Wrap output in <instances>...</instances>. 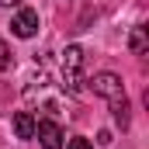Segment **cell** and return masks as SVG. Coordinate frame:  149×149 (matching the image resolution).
<instances>
[{
	"label": "cell",
	"instance_id": "obj_5",
	"mask_svg": "<svg viewBox=\"0 0 149 149\" xmlns=\"http://www.w3.org/2000/svg\"><path fill=\"white\" fill-rule=\"evenodd\" d=\"M14 135L17 139H35V114L31 111H17L14 114Z\"/></svg>",
	"mask_w": 149,
	"mask_h": 149
},
{
	"label": "cell",
	"instance_id": "obj_10",
	"mask_svg": "<svg viewBox=\"0 0 149 149\" xmlns=\"http://www.w3.org/2000/svg\"><path fill=\"white\" fill-rule=\"evenodd\" d=\"M21 0H0V7H17Z\"/></svg>",
	"mask_w": 149,
	"mask_h": 149
},
{
	"label": "cell",
	"instance_id": "obj_8",
	"mask_svg": "<svg viewBox=\"0 0 149 149\" xmlns=\"http://www.w3.org/2000/svg\"><path fill=\"white\" fill-rule=\"evenodd\" d=\"M3 70H10V49H7V42L0 38V73Z\"/></svg>",
	"mask_w": 149,
	"mask_h": 149
},
{
	"label": "cell",
	"instance_id": "obj_9",
	"mask_svg": "<svg viewBox=\"0 0 149 149\" xmlns=\"http://www.w3.org/2000/svg\"><path fill=\"white\" fill-rule=\"evenodd\" d=\"M70 149H94L87 139H70Z\"/></svg>",
	"mask_w": 149,
	"mask_h": 149
},
{
	"label": "cell",
	"instance_id": "obj_7",
	"mask_svg": "<svg viewBox=\"0 0 149 149\" xmlns=\"http://www.w3.org/2000/svg\"><path fill=\"white\" fill-rule=\"evenodd\" d=\"M146 45H149L146 28H142V24H135V28H132V38H128V49H132V52H146Z\"/></svg>",
	"mask_w": 149,
	"mask_h": 149
},
{
	"label": "cell",
	"instance_id": "obj_6",
	"mask_svg": "<svg viewBox=\"0 0 149 149\" xmlns=\"http://www.w3.org/2000/svg\"><path fill=\"white\" fill-rule=\"evenodd\" d=\"M111 114L121 128H128V97H114L111 101Z\"/></svg>",
	"mask_w": 149,
	"mask_h": 149
},
{
	"label": "cell",
	"instance_id": "obj_1",
	"mask_svg": "<svg viewBox=\"0 0 149 149\" xmlns=\"http://www.w3.org/2000/svg\"><path fill=\"white\" fill-rule=\"evenodd\" d=\"M80 70H83V49L70 45L63 52V80H66V90H80Z\"/></svg>",
	"mask_w": 149,
	"mask_h": 149
},
{
	"label": "cell",
	"instance_id": "obj_2",
	"mask_svg": "<svg viewBox=\"0 0 149 149\" xmlns=\"http://www.w3.org/2000/svg\"><path fill=\"white\" fill-rule=\"evenodd\" d=\"M90 90H94L97 97H108V101L125 97V83H121L118 73H97L94 80H90Z\"/></svg>",
	"mask_w": 149,
	"mask_h": 149
},
{
	"label": "cell",
	"instance_id": "obj_3",
	"mask_svg": "<svg viewBox=\"0 0 149 149\" xmlns=\"http://www.w3.org/2000/svg\"><path fill=\"white\" fill-rule=\"evenodd\" d=\"M10 31L17 38H31L38 31V10H31V7H21L17 14H14V21H10Z\"/></svg>",
	"mask_w": 149,
	"mask_h": 149
},
{
	"label": "cell",
	"instance_id": "obj_4",
	"mask_svg": "<svg viewBox=\"0 0 149 149\" xmlns=\"http://www.w3.org/2000/svg\"><path fill=\"white\" fill-rule=\"evenodd\" d=\"M35 135L42 149H63V128L56 121H35Z\"/></svg>",
	"mask_w": 149,
	"mask_h": 149
}]
</instances>
